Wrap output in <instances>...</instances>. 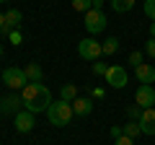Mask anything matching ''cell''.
<instances>
[{
  "instance_id": "6da1fadb",
  "label": "cell",
  "mask_w": 155,
  "mask_h": 145,
  "mask_svg": "<svg viewBox=\"0 0 155 145\" xmlns=\"http://www.w3.org/2000/svg\"><path fill=\"white\" fill-rule=\"evenodd\" d=\"M21 99H23V109L39 114V112H47L52 106V93L44 83H26V88L21 91Z\"/></svg>"
},
{
  "instance_id": "7a4b0ae2",
  "label": "cell",
  "mask_w": 155,
  "mask_h": 145,
  "mask_svg": "<svg viewBox=\"0 0 155 145\" xmlns=\"http://www.w3.org/2000/svg\"><path fill=\"white\" fill-rule=\"evenodd\" d=\"M72 104L70 101H52V106L47 109V119H49L54 127H65V124H70V119H72Z\"/></svg>"
},
{
  "instance_id": "3957f363",
  "label": "cell",
  "mask_w": 155,
  "mask_h": 145,
  "mask_svg": "<svg viewBox=\"0 0 155 145\" xmlns=\"http://www.w3.org/2000/svg\"><path fill=\"white\" fill-rule=\"evenodd\" d=\"M78 55L83 57V60H88V62H98V57L104 55V47H101L98 39H93V36H85V39L78 42Z\"/></svg>"
},
{
  "instance_id": "277c9868",
  "label": "cell",
  "mask_w": 155,
  "mask_h": 145,
  "mask_svg": "<svg viewBox=\"0 0 155 145\" xmlns=\"http://www.w3.org/2000/svg\"><path fill=\"white\" fill-rule=\"evenodd\" d=\"M83 23H85V31L93 36V34H101L106 29V13L104 11H96V8H91L88 13H83Z\"/></svg>"
},
{
  "instance_id": "5b68a950",
  "label": "cell",
  "mask_w": 155,
  "mask_h": 145,
  "mask_svg": "<svg viewBox=\"0 0 155 145\" xmlns=\"http://www.w3.org/2000/svg\"><path fill=\"white\" fill-rule=\"evenodd\" d=\"M3 83H5L11 91H23L26 83H28L23 67H5V70H3Z\"/></svg>"
},
{
  "instance_id": "8992f818",
  "label": "cell",
  "mask_w": 155,
  "mask_h": 145,
  "mask_svg": "<svg viewBox=\"0 0 155 145\" xmlns=\"http://www.w3.org/2000/svg\"><path fill=\"white\" fill-rule=\"evenodd\" d=\"M104 78H106V83H109L111 88H124V86L129 83V75H127V67L124 65H111Z\"/></svg>"
},
{
  "instance_id": "52a82bcc",
  "label": "cell",
  "mask_w": 155,
  "mask_h": 145,
  "mask_svg": "<svg viewBox=\"0 0 155 145\" xmlns=\"http://www.w3.org/2000/svg\"><path fill=\"white\" fill-rule=\"evenodd\" d=\"M134 104L142 106V109H153V104H155V88H153V86L140 83V88L134 91Z\"/></svg>"
},
{
  "instance_id": "ba28073f",
  "label": "cell",
  "mask_w": 155,
  "mask_h": 145,
  "mask_svg": "<svg viewBox=\"0 0 155 145\" xmlns=\"http://www.w3.org/2000/svg\"><path fill=\"white\" fill-rule=\"evenodd\" d=\"M21 106H23V99L18 93H11V96H5V99H0V112L5 114V117H16L18 112H21Z\"/></svg>"
},
{
  "instance_id": "9c48e42d",
  "label": "cell",
  "mask_w": 155,
  "mask_h": 145,
  "mask_svg": "<svg viewBox=\"0 0 155 145\" xmlns=\"http://www.w3.org/2000/svg\"><path fill=\"white\" fill-rule=\"evenodd\" d=\"M34 112H28V109H21V112L16 114V130L18 132H31L34 130Z\"/></svg>"
},
{
  "instance_id": "30bf717a",
  "label": "cell",
  "mask_w": 155,
  "mask_h": 145,
  "mask_svg": "<svg viewBox=\"0 0 155 145\" xmlns=\"http://www.w3.org/2000/svg\"><path fill=\"white\" fill-rule=\"evenodd\" d=\"M142 135H155V106L153 109H142V117L137 119Z\"/></svg>"
},
{
  "instance_id": "8fae6325",
  "label": "cell",
  "mask_w": 155,
  "mask_h": 145,
  "mask_svg": "<svg viewBox=\"0 0 155 145\" xmlns=\"http://www.w3.org/2000/svg\"><path fill=\"white\" fill-rule=\"evenodd\" d=\"M134 75H137V80L145 83V86H153L155 83V67L150 65V62H142L140 67H134Z\"/></svg>"
},
{
  "instance_id": "7c38bea8",
  "label": "cell",
  "mask_w": 155,
  "mask_h": 145,
  "mask_svg": "<svg viewBox=\"0 0 155 145\" xmlns=\"http://www.w3.org/2000/svg\"><path fill=\"white\" fill-rule=\"evenodd\" d=\"M72 112L80 114V117H88V114L93 112V101H91V99H83V96H78V99L72 101Z\"/></svg>"
},
{
  "instance_id": "4fadbf2b",
  "label": "cell",
  "mask_w": 155,
  "mask_h": 145,
  "mask_svg": "<svg viewBox=\"0 0 155 145\" xmlns=\"http://www.w3.org/2000/svg\"><path fill=\"white\" fill-rule=\"evenodd\" d=\"M23 72H26V80H28V83H41V80H44V70H41V65H36V62L26 65V67H23Z\"/></svg>"
},
{
  "instance_id": "5bb4252c",
  "label": "cell",
  "mask_w": 155,
  "mask_h": 145,
  "mask_svg": "<svg viewBox=\"0 0 155 145\" xmlns=\"http://www.w3.org/2000/svg\"><path fill=\"white\" fill-rule=\"evenodd\" d=\"M21 21H23L21 11H16V8H13V11H8V13H5V31H3V34H11V29L16 31V29L21 26Z\"/></svg>"
},
{
  "instance_id": "9a60e30c",
  "label": "cell",
  "mask_w": 155,
  "mask_h": 145,
  "mask_svg": "<svg viewBox=\"0 0 155 145\" xmlns=\"http://www.w3.org/2000/svg\"><path fill=\"white\" fill-rule=\"evenodd\" d=\"M60 99H62V101H70V104H72V101L78 99V88H75L72 83L62 86V88H60Z\"/></svg>"
},
{
  "instance_id": "2e32d148",
  "label": "cell",
  "mask_w": 155,
  "mask_h": 145,
  "mask_svg": "<svg viewBox=\"0 0 155 145\" xmlns=\"http://www.w3.org/2000/svg\"><path fill=\"white\" fill-rule=\"evenodd\" d=\"M111 8H114L116 13H127L134 8V0H111Z\"/></svg>"
},
{
  "instance_id": "e0dca14e",
  "label": "cell",
  "mask_w": 155,
  "mask_h": 145,
  "mask_svg": "<svg viewBox=\"0 0 155 145\" xmlns=\"http://www.w3.org/2000/svg\"><path fill=\"white\" fill-rule=\"evenodd\" d=\"M101 47H104V55H114V52L119 49V39H116V36H109L106 42H101Z\"/></svg>"
},
{
  "instance_id": "ac0fdd59",
  "label": "cell",
  "mask_w": 155,
  "mask_h": 145,
  "mask_svg": "<svg viewBox=\"0 0 155 145\" xmlns=\"http://www.w3.org/2000/svg\"><path fill=\"white\" fill-rule=\"evenodd\" d=\"M124 135H127V137H140V135H142V130H140V122H129V124H124Z\"/></svg>"
},
{
  "instance_id": "d6986e66",
  "label": "cell",
  "mask_w": 155,
  "mask_h": 145,
  "mask_svg": "<svg viewBox=\"0 0 155 145\" xmlns=\"http://www.w3.org/2000/svg\"><path fill=\"white\" fill-rule=\"evenodd\" d=\"M72 8L80 13H88L91 8H93V0H72Z\"/></svg>"
},
{
  "instance_id": "ffe728a7",
  "label": "cell",
  "mask_w": 155,
  "mask_h": 145,
  "mask_svg": "<svg viewBox=\"0 0 155 145\" xmlns=\"http://www.w3.org/2000/svg\"><path fill=\"white\" fill-rule=\"evenodd\" d=\"M142 11H145V16H147L150 21L155 23V0H145V5H142Z\"/></svg>"
},
{
  "instance_id": "44dd1931",
  "label": "cell",
  "mask_w": 155,
  "mask_h": 145,
  "mask_svg": "<svg viewBox=\"0 0 155 145\" xmlns=\"http://www.w3.org/2000/svg\"><path fill=\"white\" fill-rule=\"evenodd\" d=\"M127 114H129V119H134V122H137V119L142 117V106H137V104L127 106Z\"/></svg>"
},
{
  "instance_id": "7402d4cb",
  "label": "cell",
  "mask_w": 155,
  "mask_h": 145,
  "mask_svg": "<svg viewBox=\"0 0 155 145\" xmlns=\"http://www.w3.org/2000/svg\"><path fill=\"white\" fill-rule=\"evenodd\" d=\"M129 65H132V67L142 65V52H132V55H129Z\"/></svg>"
},
{
  "instance_id": "603a6c76",
  "label": "cell",
  "mask_w": 155,
  "mask_h": 145,
  "mask_svg": "<svg viewBox=\"0 0 155 145\" xmlns=\"http://www.w3.org/2000/svg\"><path fill=\"white\" fill-rule=\"evenodd\" d=\"M8 39H11V44H21V39H23V36H21V31H18V29H16V31H11V34H8Z\"/></svg>"
},
{
  "instance_id": "cb8c5ba5",
  "label": "cell",
  "mask_w": 155,
  "mask_h": 145,
  "mask_svg": "<svg viewBox=\"0 0 155 145\" xmlns=\"http://www.w3.org/2000/svg\"><path fill=\"white\" fill-rule=\"evenodd\" d=\"M145 52H147L150 57H155V39H153V36H150L147 42H145Z\"/></svg>"
},
{
  "instance_id": "d4e9b609",
  "label": "cell",
  "mask_w": 155,
  "mask_h": 145,
  "mask_svg": "<svg viewBox=\"0 0 155 145\" xmlns=\"http://www.w3.org/2000/svg\"><path fill=\"white\" fill-rule=\"evenodd\" d=\"M106 70H109V67H106L104 62H93V72L96 75H106Z\"/></svg>"
},
{
  "instance_id": "484cf974",
  "label": "cell",
  "mask_w": 155,
  "mask_h": 145,
  "mask_svg": "<svg viewBox=\"0 0 155 145\" xmlns=\"http://www.w3.org/2000/svg\"><path fill=\"white\" fill-rule=\"evenodd\" d=\"M114 145H134V140L127 137V135H122V137H116V140H114Z\"/></svg>"
},
{
  "instance_id": "4316f807",
  "label": "cell",
  "mask_w": 155,
  "mask_h": 145,
  "mask_svg": "<svg viewBox=\"0 0 155 145\" xmlns=\"http://www.w3.org/2000/svg\"><path fill=\"white\" fill-rule=\"evenodd\" d=\"M122 135H124L122 127H111V137H114V140H116V137H122Z\"/></svg>"
},
{
  "instance_id": "83f0119b",
  "label": "cell",
  "mask_w": 155,
  "mask_h": 145,
  "mask_svg": "<svg viewBox=\"0 0 155 145\" xmlns=\"http://www.w3.org/2000/svg\"><path fill=\"white\" fill-rule=\"evenodd\" d=\"M104 3H106V0H93V8H96V11H104Z\"/></svg>"
},
{
  "instance_id": "f1b7e54d",
  "label": "cell",
  "mask_w": 155,
  "mask_h": 145,
  "mask_svg": "<svg viewBox=\"0 0 155 145\" xmlns=\"http://www.w3.org/2000/svg\"><path fill=\"white\" fill-rule=\"evenodd\" d=\"M93 99H104V88H93Z\"/></svg>"
},
{
  "instance_id": "f546056e",
  "label": "cell",
  "mask_w": 155,
  "mask_h": 145,
  "mask_svg": "<svg viewBox=\"0 0 155 145\" xmlns=\"http://www.w3.org/2000/svg\"><path fill=\"white\" fill-rule=\"evenodd\" d=\"M0 31H5V13H0Z\"/></svg>"
},
{
  "instance_id": "4dcf8cb0",
  "label": "cell",
  "mask_w": 155,
  "mask_h": 145,
  "mask_svg": "<svg viewBox=\"0 0 155 145\" xmlns=\"http://www.w3.org/2000/svg\"><path fill=\"white\" fill-rule=\"evenodd\" d=\"M150 36L155 39V23H150Z\"/></svg>"
},
{
  "instance_id": "1f68e13d",
  "label": "cell",
  "mask_w": 155,
  "mask_h": 145,
  "mask_svg": "<svg viewBox=\"0 0 155 145\" xmlns=\"http://www.w3.org/2000/svg\"><path fill=\"white\" fill-rule=\"evenodd\" d=\"M0 57H3V47H0Z\"/></svg>"
},
{
  "instance_id": "d6a6232c",
  "label": "cell",
  "mask_w": 155,
  "mask_h": 145,
  "mask_svg": "<svg viewBox=\"0 0 155 145\" xmlns=\"http://www.w3.org/2000/svg\"><path fill=\"white\" fill-rule=\"evenodd\" d=\"M0 3H5V0H0Z\"/></svg>"
}]
</instances>
